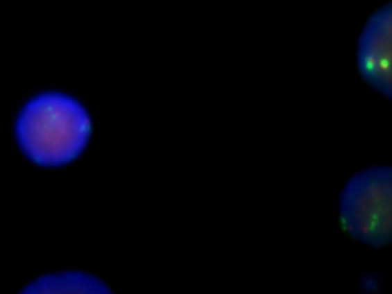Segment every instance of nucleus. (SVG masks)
I'll return each mask as SVG.
<instances>
[{
  "label": "nucleus",
  "instance_id": "1",
  "mask_svg": "<svg viewBox=\"0 0 392 294\" xmlns=\"http://www.w3.org/2000/svg\"><path fill=\"white\" fill-rule=\"evenodd\" d=\"M94 136V122L78 99L62 92L31 98L17 115L15 141L31 164L61 168L78 160Z\"/></svg>",
  "mask_w": 392,
  "mask_h": 294
},
{
  "label": "nucleus",
  "instance_id": "2",
  "mask_svg": "<svg viewBox=\"0 0 392 294\" xmlns=\"http://www.w3.org/2000/svg\"><path fill=\"white\" fill-rule=\"evenodd\" d=\"M339 224L348 236L370 248L392 239V171L370 167L355 174L339 198Z\"/></svg>",
  "mask_w": 392,
  "mask_h": 294
},
{
  "label": "nucleus",
  "instance_id": "3",
  "mask_svg": "<svg viewBox=\"0 0 392 294\" xmlns=\"http://www.w3.org/2000/svg\"><path fill=\"white\" fill-rule=\"evenodd\" d=\"M392 8L383 5L366 21L357 46L359 75L369 87L384 97L391 98Z\"/></svg>",
  "mask_w": 392,
  "mask_h": 294
}]
</instances>
